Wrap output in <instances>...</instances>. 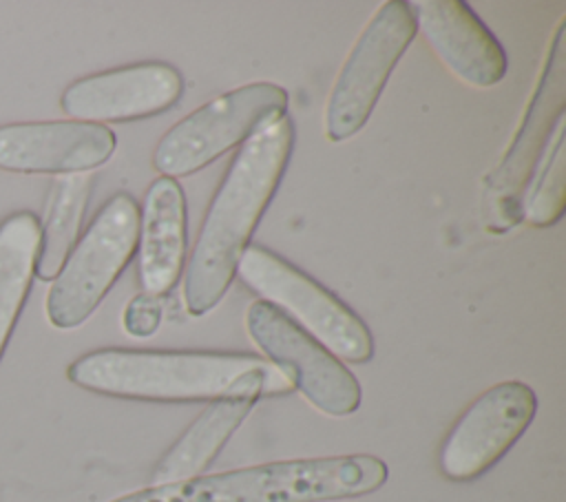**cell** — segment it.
<instances>
[{"mask_svg":"<svg viewBox=\"0 0 566 502\" xmlns=\"http://www.w3.org/2000/svg\"><path fill=\"white\" fill-rule=\"evenodd\" d=\"M66 378L93 394L153 402L259 400L294 389L292 378L254 354L106 347L75 358Z\"/></svg>","mask_w":566,"mask_h":502,"instance_id":"6da1fadb","label":"cell"},{"mask_svg":"<svg viewBox=\"0 0 566 502\" xmlns=\"http://www.w3.org/2000/svg\"><path fill=\"white\" fill-rule=\"evenodd\" d=\"M292 148L294 122L283 115L252 133L230 161L186 263L184 303L190 316L208 314L228 292Z\"/></svg>","mask_w":566,"mask_h":502,"instance_id":"7a4b0ae2","label":"cell"},{"mask_svg":"<svg viewBox=\"0 0 566 502\" xmlns=\"http://www.w3.org/2000/svg\"><path fill=\"white\" fill-rule=\"evenodd\" d=\"M387 464L369 453L265 462L148 487L111 502H334L378 491Z\"/></svg>","mask_w":566,"mask_h":502,"instance_id":"3957f363","label":"cell"},{"mask_svg":"<svg viewBox=\"0 0 566 502\" xmlns=\"http://www.w3.org/2000/svg\"><path fill=\"white\" fill-rule=\"evenodd\" d=\"M234 276L259 294V301L283 312L336 358L367 363L374 356V338L367 323L334 292L276 252L250 243L239 259Z\"/></svg>","mask_w":566,"mask_h":502,"instance_id":"277c9868","label":"cell"},{"mask_svg":"<svg viewBox=\"0 0 566 502\" xmlns=\"http://www.w3.org/2000/svg\"><path fill=\"white\" fill-rule=\"evenodd\" d=\"M139 203L113 195L75 241L46 294V318L57 330L82 325L104 301L137 252Z\"/></svg>","mask_w":566,"mask_h":502,"instance_id":"5b68a950","label":"cell"},{"mask_svg":"<svg viewBox=\"0 0 566 502\" xmlns=\"http://www.w3.org/2000/svg\"><path fill=\"white\" fill-rule=\"evenodd\" d=\"M285 113L287 91L274 82L221 93L166 130L155 146L153 166L164 177H188Z\"/></svg>","mask_w":566,"mask_h":502,"instance_id":"8992f818","label":"cell"},{"mask_svg":"<svg viewBox=\"0 0 566 502\" xmlns=\"http://www.w3.org/2000/svg\"><path fill=\"white\" fill-rule=\"evenodd\" d=\"M418 29L413 9L405 0H387L369 18L345 57L325 104V137L345 142L356 135Z\"/></svg>","mask_w":566,"mask_h":502,"instance_id":"52a82bcc","label":"cell"},{"mask_svg":"<svg viewBox=\"0 0 566 502\" xmlns=\"http://www.w3.org/2000/svg\"><path fill=\"white\" fill-rule=\"evenodd\" d=\"M566 108V18L555 29L537 88L502 161L486 177V226L506 232L522 221V199L535 166L548 146L551 133L562 124Z\"/></svg>","mask_w":566,"mask_h":502,"instance_id":"ba28073f","label":"cell"},{"mask_svg":"<svg viewBox=\"0 0 566 502\" xmlns=\"http://www.w3.org/2000/svg\"><path fill=\"white\" fill-rule=\"evenodd\" d=\"M245 330L318 411L343 418L360 407L363 391L356 376L283 312L265 301H252Z\"/></svg>","mask_w":566,"mask_h":502,"instance_id":"9c48e42d","label":"cell"},{"mask_svg":"<svg viewBox=\"0 0 566 502\" xmlns=\"http://www.w3.org/2000/svg\"><path fill=\"white\" fill-rule=\"evenodd\" d=\"M535 391L522 380H504L480 394L449 429L438 467L453 482H469L500 462L531 427Z\"/></svg>","mask_w":566,"mask_h":502,"instance_id":"30bf717a","label":"cell"},{"mask_svg":"<svg viewBox=\"0 0 566 502\" xmlns=\"http://www.w3.org/2000/svg\"><path fill=\"white\" fill-rule=\"evenodd\" d=\"M184 93L181 73L166 62H137L71 82L62 111L75 122H128L172 108Z\"/></svg>","mask_w":566,"mask_h":502,"instance_id":"8fae6325","label":"cell"},{"mask_svg":"<svg viewBox=\"0 0 566 502\" xmlns=\"http://www.w3.org/2000/svg\"><path fill=\"white\" fill-rule=\"evenodd\" d=\"M115 133L91 122H24L0 126V168L9 172H91L115 153Z\"/></svg>","mask_w":566,"mask_h":502,"instance_id":"7c38bea8","label":"cell"},{"mask_svg":"<svg viewBox=\"0 0 566 502\" xmlns=\"http://www.w3.org/2000/svg\"><path fill=\"white\" fill-rule=\"evenodd\" d=\"M413 9L416 29L462 82L489 88L506 75V53L486 24L462 0H424Z\"/></svg>","mask_w":566,"mask_h":502,"instance_id":"4fadbf2b","label":"cell"},{"mask_svg":"<svg viewBox=\"0 0 566 502\" xmlns=\"http://www.w3.org/2000/svg\"><path fill=\"white\" fill-rule=\"evenodd\" d=\"M188 248L186 195L177 179L159 175L139 208L137 276L146 294L166 296L179 281Z\"/></svg>","mask_w":566,"mask_h":502,"instance_id":"5bb4252c","label":"cell"},{"mask_svg":"<svg viewBox=\"0 0 566 502\" xmlns=\"http://www.w3.org/2000/svg\"><path fill=\"white\" fill-rule=\"evenodd\" d=\"M254 400H217L177 438L153 471V487L201 475L252 411Z\"/></svg>","mask_w":566,"mask_h":502,"instance_id":"9a60e30c","label":"cell"},{"mask_svg":"<svg viewBox=\"0 0 566 502\" xmlns=\"http://www.w3.org/2000/svg\"><path fill=\"white\" fill-rule=\"evenodd\" d=\"M40 234V219L29 210L0 221V358L35 276Z\"/></svg>","mask_w":566,"mask_h":502,"instance_id":"2e32d148","label":"cell"},{"mask_svg":"<svg viewBox=\"0 0 566 502\" xmlns=\"http://www.w3.org/2000/svg\"><path fill=\"white\" fill-rule=\"evenodd\" d=\"M91 172L60 175L53 184L44 223H40V252L35 276L53 281L62 270L69 252L77 241V232L91 197Z\"/></svg>","mask_w":566,"mask_h":502,"instance_id":"e0dca14e","label":"cell"},{"mask_svg":"<svg viewBox=\"0 0 566 502\" xmlns=\"http://www.w3.org/2000/svg\"><path fill=\"white\" fill-rule=\"evenodd\" d=\"M566 206V161H564V124L557 126L555 142L542 175L528 197L522 199V221L535 228L553 226L562 219Z\"/></svg>","mask_w":566,"mask_h":502,"instance_id":"ac0fdd59","label":"cell"},{"mask_svg":"<svg viewBox=\"0 0 566 502\" xmlns=\"http://www.w3.org/2000/svg\"><path fill=\"white\" fill-rule=\"evenodd\" d=\"M161 318H164V296L139 292L128 301L122 323L126 334L135 338H146L159 330Z\"/></svg>","mask_w":566,"mask_h":502,"instance_id":"d6986e66","label":"cell"}]
</instances>
